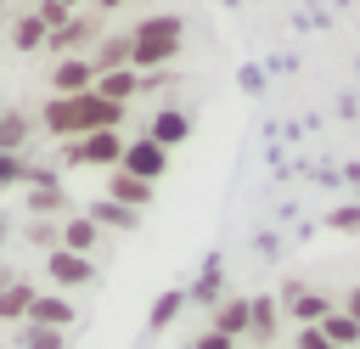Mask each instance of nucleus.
I'll return each instance as SVG.
<instances>
[{
  "instance_id": "obj_1",
  "label": "nucleus",
  "mask_w": 360,
  "mask_h": 349,
  "mask_svg": "<svg viewBox=\"0 0 360 349\" xmlns=\"http://www.w3.org/2000/svg\"><path fill=\"white\" fill-rule=\"evenodd\" d=\"M39 124L56 135V141H79V135H96V129H118L124 124V107L118 101H101L96 90H79V96H51Z\"/></svg>"
},
{
  "instance_id": "obj_2",
  "label": "nucleus",
  "mask_w": 360,
  "mask_h": 349,
  "mask_svg": "<svg viewBox=\"0 0 360 349\" xmlns=\"http://www.w3.org/2000/svg\"><path fill=\"white\" fill-rule=\"evenodd\" d=\"M180 45H186V23H180L174 11H163V17H146L141 28H129V68H135V73L169 68V62L180 56Z\"/></svg>"
},
{
  "instance_id": "obj_3",
  "label": "nucleus",
  "mask_w": 360,
  "mask_h": 349,
  "mask_svg": "<svg viewBox=\"0 0 360 349\" xmlns=\"http://www.w3.org/2000/svg\"><path fill=\"white\" fill-rule=\"evenodd\" d=\"M118 158H124V135L118 129H96V135L62 141V163L68 169H118Z\"/></svg>"
},
{
  "instance_id": "obj_4",
  "label": "nucleus",
  "mask_w": 360,
  "mask_h": 349,
  "mask_svg": "<svg viewBox=\"0 0 360 349\" xmlns=\"http://www.w3.org/2000/svg\"><path fill=\"white\" fill-rule=\"evenodd\" d=\"M101 39V11H73L56 34H45V51L56 56H79V45H96Z\"/></svg>"
},
{
  "instance_id": "obj_5",
  "label": "nucleus",
  "mask_w": 360,
  "mask_h": 349,
  "mask_svg": "<svg viewBox=\"0 0 360 349\" xmlns=\"http://www.w3.org/2000/svg\"><path fill=\"white\" fill-rule=\"evenodd\" d=\"M118 169L124 174H135V180H146V186H158L163 174H169V152L158 146V141H124V158H118Z\"/></svg>"
},
{
  "instance_id": "obj_6",
  "label": "nucleus",
  "mask_w": 360,
  "mask_h": 349,
  "mask_svg": "<svg viewBox=\"0 0 360 349\" xmlns=\"http://www.w3.org/2000/svg\"><path fill=\"white\" fill-rule=\"evenodd\" d=\"M22 208L28 214H68V186L51 169H34L28 186H22Z\"/></svg>"
},
{
  "instance_id": "obj_7",
  "label": "nucleus",
  "mask_w": 360,
  "mask_h": 349,
  "mask_svg": "<svg viewBox=\"0 0 360 349\" xmlns=\"http://www.w3.org/2000/svg\"><path fill=\"white\" fill-rule=\"evenodd\" d=\"M45 276H51L62 293H73V287H90V281H96V265H90L84 253L56 248V253H45Z\"/></svg>"
},
{
  "instance_id": "obj_8",
  "label": "nucleus",
  "mask_w": 360,
  "mask_h": 349,
  "mask_svg": "<svg viewBox=\"0 0 360 349\" xmlns=\"http://www.w3.org/2000/svg\"><path fill=\"white\" fill-rule=\"evenodd\" d=\"M90 84H96L90 56H56V62H51V96H79V90H90Z\"/></svg>"
},
{
  "instance_id": "obj_9",
  "label": "nucleus",
  "mask_w": 360,
  "mask_h": 349,
  "mask_svg": "<svg viewBox=\"0 0 360 349\" xmlns=\"http://www.w3.org/2000/svg\"><path fill=\"white\" fill-rule=\"evenodd\" d=\"M276 332H281V304L276 298H248V343L259 349V343H276Z\"/></svg>"
},
{
  "instance_id": "obj_10",
  "label": "nucleus",
  "mask_w": 360,
  "mask_h": 349,
  "mask_svg": "<svg viewBox=\"0 0 360 349\" xmlns=\"http://www.w3.org/2000/svg\"><path fill=\"white\" fill-rule=\"evenodd\" d=\"M6 39H11V51H45V23L28 6H17V17L6 23Z\"/></svg>"
},
{
  "instance_id": "obj_11",
  "label": "nucleus",
  "mask_w": 360,
  "mask_h": 349,
  "mask_svg": "<svg viewBox=\"0 0 360 349\" xmlns=\"http://www.w3.org/2000/svg\"><path fill=\"white\" fill-rule=\"evenodd\" d=\"M90 90H96L101 101H118V107H124L129 96H141V73H135V68H112V73H96Z\"/></svg>"
},
{
  "instance_id": "obj_12",
  "label": "nucleus",
  "mask_w": 360,
  "mask_h": 349,
  "mask_svg": "<svg viewBox=\"0 0 360 349\" xmlns=\"http://www.w3.org/2000/svg\"><path fill=\"white\" fill-rule=\"evenodd\" d=\"M186 135H191V118H186L180 107H163V113H158V118L146 124V141H158L163 152H169V146H180Z\"/></svg>"
},
{
  "instance_id": "obj_13",
  "label": "nucleus",
  "mask_w": 360,
  "mask_h": 349,
  "mask_svg": "<svg viewBox=\"0 0 360 349\" xmlns=\"http://www.w3.org/2000/svg\"><path fill=\"white\" fill-rule=\"evenodd\" d=\"M107 197L141 214V208L152 203V186H146V180H135V174H124V169H107Z\"/></svg>"
},
{
  "instance_id": "obj_14",
  "label": "nucleus",
  "mask_w": 360,
  "mask_h": 349,
  "mask_svg": "<svg viewBox=\"0 0 360 349\" xmlns=\"http://www.w3.org/2000/svg\"><path fill=\"white\" fill-rule=\"evenodd\" d=\"M28 321H34V326H56V332H68V326H73V304H68V293H39L34 310H28Z\"/></svg>"
},
{
  "instance_id": "obj_15",
  "label": "nucleus",
  "mask_w": 360,
  "mask_h": 349,
  "mask_svg": "<svg viewBox=\"0 0 360 349\" xmlns=\"http://www.w3.org/2000/svg\"><path fill=\"white\" fill-rule=\"evenodd\" d=\"M276 304H287V315L304 321V326H321V315H332V298H326V293H309V287H298V293H287V298H276Z\"/></svg>"
},
{
  "instance_id": "obj_16",
  "label": "nucleus",
  "mask_w": 360,
  "mask_h": 349,
  "mask_svg": "<svg viewBox=\"0 0 360 349\" xmlns=\"http://www.w3.org/2000/svg\"><path fill=\"white\" fill-rule=\"evenodd\" d=\"M28 135H34V118L22 113V107H6L0 113V152H28Z\"/></svg>"
},
{
  "instance_id": "obj_17",
  "label": "nucleus",
  "mask_w": 360,
  "mask_h": 349,
  "mask_svg": "<svg viewBox=\"0 0 360 349\" xmlns=\"http://www.w3.org/2000/svg\"><path fill=\"white\" fill-rule=\"evenodd\" d=\"M208 332H219V338H248V298H219Z\"/></svg>"
},
{
  "instance_id": "obj_18",
  "label": "nucleus",
  "mask_w": 360,
  "mask_h": 349,
  "mask_svg": "<svg viewBox=\"0 0 360 349\" xmlns=\"http://www.w3.org/2000/svg\"><path fill=\"white\" fill-rule=\"evenodd\" d=\"M96 73H112V68H129V34H101L96 39V56H90Z\"/></svg>"
},
{
  "instance_id": "obj_19",
  "label": "nucleus",
  "mask_w": 360,
  "mask_h": 349,
  "mask_svg": "<svg viewBox=\"0 0 360 349\" xmlns=\"http://www.w3.org/2000/svg\"><path fill=\"white\" fill-rule=\"evenodd\" d=\"M84 220L112 225V231H135V225H141V214H135V208H124V203H112V197H96V203L84 208Z\"/></svg>"
},
{
  "instance_id": "obj_20",
  "label": "nucleus",
  "mask_w": 360,
  "mask_h": 349,
  "mask_svg": "<svg viewBox=\"0 0 360 349\" xmlns=\"http://www.w3.org/2000/svg\"><path fill=\"white\" fill-rule=\"evenodd\" d=\"M96 236H101L96 220H84V214H68V220H62V248H68V253H84V259H90Z\"/></svg>"
},
{
  "instance_id": "obj_21",
  "label": "nucleus",
  "mask_w": 360,
  "mask_h": 349,
  "mask_svg": "<svg viewBox=\"0 0 360 349\" xmlns=\"http://www.w3.org/2000/svg\"><path fill=\"white\" fill-rule=\"evenodd\" d=\"M332 349H360V321H349L343 310H332V315H321V326H315Z\"/></svg>"
},
{
  "instance_id": "obj_22",
  "label": "nucleus",
  "mask_w": 360,
  "mask_h": 349,
  "mask_svg": "<svg viewBox=\"0 0 360 349\" xmlns=\"http://www.w3.org/2000/svg\"><path fill=\"white\" fill-rule=\"evenodd\" d=\"M34 298H39V293H34V281H22V276H17V281L0 293V321H28Z\"/></svg>"
},
{
  "instance_id": "obj_23",
  "label": "nucleus",
  "mask_w": 360,
  "mask_h": 349,
  "mask_svg": "<svg viewBox=\"0 0 360 349\" xmlns=\"http://www.w3.org/2000/svg\"><path fill=\"white\" fill-rule=\"evenodd\" d=\"M17 349H68V338H62L56 326H34V321H22V332H17Z\"/></svg>"
},
{
  "instance_id": "obj_24",
  "label": "nucleus",
  "mask_w": 360,
  "mask_h": 349,
  "mask_svg": "<svg viewBox=\"0 0 360 349\" xmlns=\"http://www.w3.org/2000/svg\"><path fill=\"white\" fill-rule=\"evenodd\" d=\"M191 298H197V304H219V259H208V270L197 276V287H191Z\"/></svg>"
},
{
  "instance_id": "obj_25",
  "label": "nucleus",
  "mask_w": 360,
  "mask_h": 349,
  "mask_svg": "<svg viewBox=\"0 0 360 349\" xmlns=\"http://www.w3.org/2000/svg\"><path fill=\"white\" fill-rule=\"evenodd\" d=\"M180 310H186V293H163V298L152 304V332H163V326H169Z\"/></svg>"
},
{
  "instance_id": "obj_26",
  "label": "nucleus",
  "mask_w": 360,
  "mask_h": 349,
  "mask_svg": "<svg viewBox=\"0 0 360 349\" xmlns=\"http://www.w3.org/2000/svg\"><path fill=\"white\" fill-rule=\"evenodd\" d=\"M28 11H34V17H39V23H45V34H56V28H62V23H68V17H73V11H68V6H62V0H39V6H28Z\"/></svg>"
},
{
  "instance_id": "obj_27",
  "label": "nucleus",
  "mask_w": 360,
  "mask_h": 349,
  "mask_svg": "<svg viewBox=\"0 0 360 349\" xmlns=\"http://www.w3.org/2000/svg\"><path fill=\"white\" fill-rule=\"evenodd\" d=\"M28 242L56 253V248H62V225H51V220H34V225H28Z\"/></svg>"
},
{
  "instance_id": "obj_28",
  "label": "nucleus",
  "mask_w": 360,
  "mask_h": 349,
  "mask_svg": "<svg viewBox=\"0 0 360 349\" xmlns=\"http://www.w3.org/2000/svg\"><path fill=\"white\" fill-rule=\"evenodd\" d=\"M332 231H360V203H343V208H332Z\"/></svg>"
},
{
  "instance_id": "obj_29",
  "label": "nucleus",
  "mask_w": 360,
  "mask_h": 349,
  "mask_svg": "<svg viewBox=\"0 0 360 349\" xmlns=\"http://www.w3.org/2000/svg\"><path fill=\"white\" fill-rule=\"evenodd\" d=\"M292 349H332V343H326V338H321L315 326H298V338H292Z\"/></svg>"
},
{
  "instance_id": "obj_30",
  "label": "nucleus",
  "mask_w": 360,
  "mask_h": 349,
  "mask_svg": "<svg viewBox=\"0 0 360 349\" xmlns=\"http://www.w3.org/2000/svg\"><path fill=\"white\" fill-rule=\"evenodd\" d=\"M191 349H236V338H219V332H202Z\"/></svg>"
},
{
  "instance_id": "obj_31",
  "label": "nucleus",
  "mask_w": 360,
  "mask_h": 349,
  "mask_svg": "<svg viewBox=\"0 0 360 349\" xmlns=\"http://www.w3.org/2000/svg\"><path fill=\"white\" fill-rule=\"evenodd\" d=\"M343 315H349V321H360V287L349 293V304H343Z\"/></svg>"
},
{
  "instance_id": "obj_32",
  "label": "nucleus",
  "mask_w": 360,
  "mask_h": 349,
  "mask_svg": "<svg viewBox=\"0 0 360 349\" xmlns=\"http://www.w3.org/2000/svg\"><path fill=\"white\" fill-rule=\"evenodd\" d=\"M112 6H129V0H90V11H101V17H107Z\"/></svg>"
},
{
  "instance_id": "obj_33",
  "label": "nucleus",
  "mask_w": 360,
  "mask_h": 349,
  "mask_svg": "<svg viewBox=\"0 0 360 349\" xmlns=\"http://www.w3.org/2000/svg\"><path fill=\"white\" fill-rule=\"evenodd\" d=\"M11 281H17V270H11V265H0V293H6Z\"/></svg>"
},
{
  "instance_id": "obj_34",
  "label": "nucleus",
  "mask_w": 360,
  "mask_h": 349,
  "mask_svg": "<svg viewBox=\"0 0 360 349\" xmlns=\"http://www.w3.org/2000/svg\"><path fill=\"white\" fill-rule=\"evenodd\" d=\"M0 248H6V220H0Z\"/></svg>"
},
{
  "instance_id": "obj_35",
  "label": "nucleus",
  "mask_w": 360,
  "mask_h": 349,
  "mask_svg": "<svg viewBox=\"0 0 360 349\" xmlns=\"http://www.w3.org/2000/svg\"><path fill=\"white\" fill-rule=\"evenodd\" d=\"M62 6H68V11H73V6H84V0H62Z\"/></svg>"
},
{
  "instance_id": "obj_36",
  "label": "nucleus",
  "mask_w": 360,
  "mask_h": 349,
  "mask_svg": "<svg viewBox=\"0 0 360 349\" xmlns=\"http://www.w3.org/2000/svg\"><path fill=\"white\" fill-rule=\"evenodd\" d=\"M0 23H6V0H0Z\"/></svg>"
},
{
  "instance_id": "obj_37",
  "label": "nucleus",
  "mask_w": 360,
  "mask_h": 349,
  "mask_svg": "<svg viewBox=\"0 0 360 349\" xmlns=\"http://www.w3.org/2000/svg\"><path fill=\"white\" fill-rule=\"evenodd\" d=\"M259 349H276V343H259Z\"/></svg>"
},
{
  "instance_id": "obj_38",
  "label": "nucleus",
  "mask_w": 360,
  "mask_h": 349,
  "mask_svg": "<svg viewBox=\"0 0 360 349\" xmlns=\"http://www.w3.org/2000/svg\"><path fill=\"white\" fill-rule=\"evenodd\" d=\"M22 6H39V0H22Z\"/></svg>"
},
{
  "instance_id": "obj_39",
  "label": "nucleus",
  "mask_w": 360,
  "mask_h": 349,
  "mask_svg": "<svg viewBox=\"0 0 360 349\" xmlns=\"http://www.w3.org/2000/svg\"><path fill=\"white\" fill-rule=\"evenodd\" d=\"M0 113H6V101H0Z\"/></svg>"
}]
</instances>
